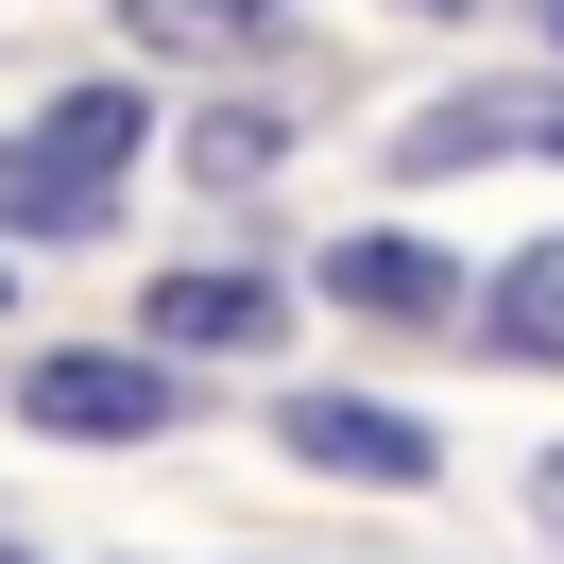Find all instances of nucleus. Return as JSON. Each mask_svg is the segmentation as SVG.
<instances>
[{"label": "nucleus", "instance_id": "9d476101", "mask_svg": "<svg viewBox=\"0 0 564 564\" xmlns=\"http://www.w3.org/2000/svg\"><path fill=\"white\" fill-rule=\"evenodd\" d=\"M530 513H547V530H564V445H547V462H530Z\"/></svg>", "mask_w": 564, "mask_h": 564}, {"label": "nucleus", "instance_id": "4468645a", "mask_svg": "<svg viewBox=\"0 0 564 564\" xmlns=\"http://www.w3.org/2000/svg\"><path fill=\"white\" fill-rule=\"evenodd\" d=\"M0 564H18V547H0Z\"/></svg>", "mask_w": 564, "mask_h": 564}, {"label": "nucleus", "instance_id": "20e7f679", "mask_svg": "<svg viewBox=\"0 0 564 564\" xmlns=\"http://www.w3.org/2000/svg\"><path fill=\"white\" fill-rule=\"evenodd\" d=\"M274 445L308 462V479H359V496H427V479H445V427L377 411V393H291V411H274Z\"/></svg>", "mask_w": 564, "mask_h": 564}, {"label": "nucleus", "instance_id": "f257e3e1", "mask_svg": "<svg viewBox=\"0 0 564 564\" xmlns=\"http://www.w3.org/2000/svg\"><path fill=\"white\" fill-rule=\"evenodd\" d=\"M138 138H154L138 86H69L52 120H18V138H0V240H104Z\"/></svg>", "mask_w": 564, "mask_h": 564}, {"label": "nucleus", "instance_id": "7ed1b4c3", "mask_svg": "<svg viewBox=\"0 0 564 564\" xmlns=\"http://www.w3.org/2000/svg\"><path fill=\"white\" fill-rule=\"evenodd\" d=\"M547 154H564V69H513V86H445V104H411L393 172H547Z\"/></svg>", "mask_w": 564, "mask_h": 564}, {"label": "nucleus", "instance_id": "ddd939ff", "mask_svg": "<svg viewBox=\"0 0 564 564\" xmlns=\"http://www.w3.org/2000/svg\"><path fill=\"white\" fill-rule=\"evenodd\" d=\"M0 308H18V274H0Z\"/></svg>", "mask_w": 564, "mask_h": 564}, {"label": "nucleus", "instance_id": "f8f14e48", "mask_svg": "<svg viewBox=\"0 0 564 564\" xmlns=\"http://www.w3.org/2000/svg\"><path fill=\"white\" fill-rule=\"evenodd\" d=\"M427 18H462V0H427Z\"/></svg>", "mask_w": 564, "mask_h": 564}, {"label": "nucleus", "instance_id": "0eeeda50", "mask_svg": "<svg viewBox=\"0 0 564 564\" xmlns=\"http://www.w3.org/2000/svg\"><path fill=\"white\" fill-rule=\"evenodd\" d=\"M120 35L138 52H188V69H240L274 35V0H120Z\"/></svg>", "mask_w": 564, "mask_h": 564}, {"label": "nucleus", "instance_id": "423d86ee", "mask_svg": "<svg viewBox=\"0 0 564 564\" xmlns=\"http://www.w3.org/2000/svg\"><path fill=\"white\" fill-rule=\"evenodd\" d=\"M445 257H427V240H343V257H325V308H359V325H445Z\"/></svg>", "mask_w": 564, "mask_h": 564}, {"label": "nucleus", "instance_id": "1a4fd4ad", "mask_svg": "<svg viewBox=\"0 0 564 564\" xmlns=\"http://www.w3.org/2000/svg\"><path fill=\"white\" fill-rule=\"evenodd\" d=\"M274 154H291L274 120H257V104H223L206 138H188V172H206V188H257V172H274Z\"/></svg>", "mask_w": 564, "mask_h": 564}, {"label": "nucleus", "instance_id": "9b49d317", "mask_svg": "<svg viewBox=\"0 0 564 564\" xmlns=\"http://www.w3.org/2000/svg\"><path fill=\"white\" fill-rule=\"evenodd\" d=\"M547 52H564V0H547Z\"/></svg>", "mask_w": 564, "mask_h": 564}, {"label": "nucleus", "instance_id": "6e6552de", "mask_svg": "<svg viewBox=\"0 0 564 564\" xmlns=\"http://www.w3.org/2000/svg\"><path fill=\"white\" fill-rule=\"evenodd\" d=\"M479 343H496V359H547V377H564V240H530L513 274H496V308H479Z\"/></svg>", "mask_w": 564, "mask_h": 564}, {"label": "nucleus", "instance_id": "f03ea898", "mask_svg": "<svg viewBox=\"0 0 564 564\" xmlns=\"http://www.w3.org/2000/svg\"><path fill=\"white\" fill-rule=\"evenodd\" d=\"M18 427H52V445H154V427H188V393H172V359L52 343L35 377H18Z\"/></svg>", "mask_w": 564, "mask_h": 564}, {"label": "nucleus", "instance_id": "39448f33", "mask_svg": "<svg viewBox=\"0 0 564 564\" xmlns=\"http://www.w3.org/2000/svg\"><path fill=\"white\" fill-rule=\"evenodd\" d=\"M274 291H257V274H172V291H154V359H257V343H274Z\"/></svg>", "mask_w": 564, "mask_h": 564}]
</instances>
